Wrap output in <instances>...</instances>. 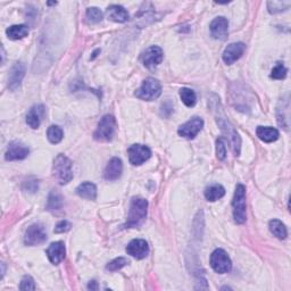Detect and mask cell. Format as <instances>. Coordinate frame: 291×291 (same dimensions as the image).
Masks as SVG:
<instances>
[{"mask_svg":"<svg viewBox=\"0 0 291 291\" xmlns=\"http://www.w3.org/2000/svg\"><path fill=\"white\" fill-rule=\"evenodd\" d=\"M24 75H25L24 64L21 63V62L15 63L9 71L8 88L12 91H15L16 89H19L21 83H22Z\"/></svg>","mask_w":291,"mask_h":291,"instance_id":"14","label":"cell"},{"mask_svg":"<svg viewBox=\"0 0 291 291\" xmlns=\"http://www.w3.org/2000/svg\"><path fill=\"white\" fill-rule=\"evenodd\" d=\"M38 189H39V187H38V181L25 182V185H24V190L25 191L34 193L35 191H38Z\"/></svg>","mask_w":291,"mask_h":291,"instance_id":"37","label":"cell"},{"mask_svg":"<svg viewBox=\"0 0 291 291\" xmlns=\"http://www.w3.org/2000/svg\"><path fill=\"white\" fill-rule=\"evenodd\" d=\"M129 160L132 165H141L146 160H148L152 156V150H150L147 146L143 144H132L130 148L128 149Z\"/></svg>","mask_w":291,"mask_h":291,"instance_id":"9","label":"cell"},{"mask_svg":"<svg viewBox=\"0 0 291 291\" xmlns=\"http://www.w3.org/2000/svg\"><path fill=\"white\" fill-rule=\"evenodd\" d=\"M30 153V150L28 147H25L23 143L17 142V141H14V142H10L8 148H7V152L5 154V158L6 160H22L24 158L28 157V155Z\"/></svg>","mask_w":291,"mask_h":291,"instance_id":"16","label":"cell"},{"mask_svg":"<svg viewBox=\"0 0 291 291\" xmlns=\"http://www.w3.org/2000/svg\"><path fill=\"white\" fill-rule=\"evenodd\" d=\"M284 113H289V101L282 100V108H279L278 110V123L280 126H282L284 130H288V125H287V122L289 120V115L284 114Z\"/></svg>","mask_w":291,"mask_h":291,"instance_id":"29","label":"cell"},{"mask_svg":"<svg viewBox=\"0 0 291 291\" xmlns=\"http://www.w3.org/2000/svg\"><path fill=\"white\" fill-rule=\"evenodd\" d=\"M256 134H257V137L262 140V141L268 142V143L277 141L280 137V133L277 129L269 128V126H258L256 130Z\"/></svg>","mask_w":291,"mask_h":291,"instance_id":"21","label":"cell"},{"mask_svg":"<svg viewBox=\"0 0 291 291\" xmlns=\"http://www.w3.org/2000/svg\"><path fill=\"white\" fill-rule=\"evenodd\" d=\"M47 240V232L45 226L40 223L30 225L24 235V244L26 246L42 245Z\"/></svg>","mask_w":291,"mask_h":291,"instance_id":"7","label":"cell"},{"mask_svg":"<svg viewBox=\"0 0 291 291\" xmlns=\"http://www.w3.org/2000/svg\"><path fill=\"white\" fill-rule=\"evenodd\" d=\"M6 34L10 40H21L23 38L28 37L29 28L24 24L12 25L6 30Z\"/></svg>","mask_w":291,"mask_h":291,"instance_id":"23","label":"cell"},{"mask_svg":"<svg viewBox=\"0 0 291 291\" xmlns=\"http://www.w3.org/2000/svg\"><path fill=\"white\" fill-rule=\"evenodd\" d=\"M72 225L67 221H61V222H58L57 225L55 226V230H53V232L55 233H64V232H67L68 230H71Z\"/></svg>","mask_w":291,"mask_h":291,"instance_id":"36","label":"cell"},{"mask_svg":"<svg viewBox=\"0 0 291 291\" xmlns=\"http://www.w3.org/2000/svg\"><path fill=\"white\" fill-rule=\"evenodd\" d=\"M46 116V107L44 105H35L29 111L26 115V124L31 129H38Z\"/></svg>","mask_w":291,"mask_h":291,"instance_id":"19","label":"cell"},{"mask_svg":"<svg viewBox=\"0 0 291 291\" xmlns=\"http://www.w3.org/2000/svg\"><path fill=\"white\" fill-rule=\"evenodd\" d=\"M107 16L111 21L116 23H125L129 20V13L120 5H111L107 8Z\"/></svg>","mask_w":291,"mask_h":291,"instance_id":"20","label":"cell"},{"mask_svg":"<svg viewBox=\"0 0 291 291\" xmlns=\"http://www.w3.org/2000/svg\"><path fill=\"white\" fill-rule=\"evenodd\" d=\"M246 50V46L242 42H234V44H231L225 48V50L223 52V61L228 65H231L234 62L238 61V59L244 55V52Z\"/></svg>","mask_w":291,"mask_h":291,"instance_id":"15","label":"cell"},{"mask_svg":"<svg viewBox=\"0 0 291 291\" xmlns=\"http://www.w3.org/2000/svg\"><path fill=\"white\" fill-rule=\"evenodd\" d=\"M209 263H211V266L214 271L219 274L228 273L232 268V263H231L230 257L223 249L214 250L211 255Z\"/></svg>","mask_w":291,"mask_h":291,"instance_id":"8","label":"cell"},{"mask_svg":"<svg viewBox=\"0 0 291 291\" xmlns=\"http://www.w3.org/2000/svg\"><path fill=\"white\" fill-rule=\"evenodd\" d=\"M116 130V120L114 116L105 115L101 118L98 128L94 133V138L97 141L108 142L113 139Z\"/></svg>","mask_w":291,"mask_h":291,"instance_id":"3","label":"cell"},{"mask_svg":"<svg viewBox=\"0 0 291 291\" xmlns=\"http://www.w3.org/2000/svg\"><path fill=\"white\" fill-rule=\"evenodd\" d=\"M20 289L21 290H35L34 280L29 276L24 277L22 279V281H21V283H20Z\"/></svg>","mask_w":291,"mask_h":291,"instance_id":"35","label":"cell"},{"mask_svg":"<svg viewBox=\"0 0 291 291\" xmlns=\"http://www.w3.org/2000/svg\"><path fill=\"white\" fill-rule=\"evenodd\" d=\"M216 121H217L219 126L221 128V130H222V132L225 134V137L228 138L234 156H239L240 148H241V139H240L239 133L237 132L235 129L231 125V123L226 120L224 116L217 115Z\"/></svg>","mask_w":291,"mask_h":291,"instance_id":"5","label":"cell"},{"mask_svg":"<svg viewBox=\"0 0 291 291\" xmlns=\"http://www.w3.org/2000/svg\"><path fill=\"white\" fill-rule=\"evenodd\" d=\"M148 202L143 198H132L125 228H139L147 217Z\"/></svg>","mask_w":291,"mask_h":291,"instance_id":"1","label":"cell"},{"mask_svg":"<svg viewBox=\"0 0 291 291\" xmlns=\"http://www.w3.org/2000/svg\"><path fill=\"white\" fill-rule=\"evenodd\" d=\"M209 30H211V34L214 39L224 41L229 34V22L225 17H216L212 21L211 25H209Z\"/></svg>","mask_w":291,"mask_h":291,"instance_id":"12","label":"cell"},{"mask_svg":"<svg viewBox=\"0 0 291 291\" xmlns=\"http://www.w3.org/2000/svg\"><path fill=\"white\" fill-rule=\"evenodd\" d=\"M129 264V260L125 257H118L115 258V260H113L111 263L107 264L106 269L110 272H116L118 269L123 268L124 266H126Z\"/></svg>","mask_w":291,"mask_h":291,"instance_id":"32","label":"cell"},{"mask_svg":"<svg viewBox=\"0 0 291 291\" xmlns=\"http://www.w3.org/2000/svg\"><path fill=\"white\" fill-rule=\"evenodd\" d=\"M161 94V85L156 79L153 78H148L146 79L141 87H140L137 91H136V97L141 100H146V101H152L157 99L158 97Z\"/></svg>","mask_w":291,"mask_h":291,"instance_id":"6","label":"cell"},{"mask_svg":"<svg viewBox=\"0 0 291 291\" xmlns=\"http://www.w3.org/2000/svg\"><path fill=\"white\" fill-rule=\"evenodd\" d=\"M204 126V121L201 117H192L191 120L186 122L185 124L179 128L177 133L180 134L181 137L186 139H193L197 137V134L202 131V129Z\"/></svg>","mask_w":291,"mask_h":291,"instance_id":"10","label":"cell"},{"mask_svg":"<svg viewBox=\"0 0 291 291\" xmlns=\"http://www.w3.org/2000/svg\"><path fill=\"white\" fill-rule=\"evenodd\" d=\"M85 17H87L88 23L90 24H97L101 22L102 17H104V15H102V12L97 7H90L88 8L87 13H85Z\"/></svg>","mask_w":291,"mask_h":291,"instance_id":"31","label":"cell"},{"mask_svg":"<svg viewBox=\"0 0 291 291\" xmlns=\"http://www.w3.org/2000/svg\"><path fill=\"white\" fill-rule=\"evenodd\" d=\"M64 204V198L63 196L56 190H52L49 193V197H48V203H47V209L50 212L59 211L63 207Z\"/></svg>","mask_w":291,"mask_h":291,"instance_id":"25","label":"cell"},{"mask_svg":"<svg viewBox=\"0 0 291 291\" xmlns=\"http://www.w3.org/2000/svg\"><path fill=\"white\" fill-rule=\"evenodd\" d=\"M290 6H291L290 2H268L267 3L268 12L271 14L282 13L284 12V10L289 9Z\"/></svg>","mask_w":291,"mask_h":291,"instance_id":"30","label":"cell"},{"mask_svg":"<svg viewBox=\"0 0 291 291\" xmlns=\"http://www.w3.org/2000/svg\"><path fill=\"white\" fill-rule=\"evenodd\" d=\"M46 254L52 264L58 265V264L65 258V254H66L65 245H64L63 241L52 242V244L47 248Z\"/></svg>","mask_w":291,"mask_h":291,"instance_id":"17","label":"cell"},{"mask_svg":"<svg viewBox=\"0 0 291 291\" xmlns=\"http://www.w3.org/2000/svg\"><path fill=\"white\" fill-rule=\"evenodd\" d=\"M78 196L88 201H96L97 198V187L91 182H83L77 188Z\"/></svg>","mask_w":291,"mask_h":291,"instance_id":"22","label":"cell"},{"mask_svg":"<svg viewBox=\"0 0 291 291\" xmlns=\"http://www.w3.org/2000/svg\"><path fill=\"white\" fill-rule=\"evenodd\" d=\"M63 137H64L63 130L59 126L51 125V126L48 128L47 138H48V140H49L51 143H53V144L59 143L63 140Z\"/></svg>","mask_w":291,"mask_h":291,"instance_id":"28","label":"cell"},{"mask_svg":"<svg viewBox=\"0 0 291 291\" xmlns=\"http://www.w3.org/2000/svg\"><path fill=\"white\" fill-rule=\"evenodd\" d=\"M123 172V163L120 158L113 157L108 164L106 165L104 171V177L107 181H115L118 180Z\"/></svg>","mask_w":291,"mask_h":291,"instance_id":"18","label":"cell"},{"mask_svg":"<svg viewBox=\"0 0 291 291\" xmlns=\"http://www.w3.org/2000/svg\"><path fill=\"white\" fill-rule=\"evenodd\" d=\"M126 252L137 260H143L149 254V246L143 239H134L128 245Z\"/></svg>","mask_w":291,"mask_h":291,"instance_id":"13","label":"cell"},{"mask_svg":"<svg viewBox=\"0 0 291 291\" xmlns=\"http://www.w3.org/2000/svg\"><path fill=\"white\" fill-rule=\"evenodd\" d=\"M233 207V219L235 223L244 224L246 222V188L242 185H238L235 188V192L232 201Z\"/></svg>","mask_w":291,"mask_h":291,"instance_id":"4","label":"cell"},{"mask_svg":"<svg viewBox=\"0 0 291 291\" xmlns=\"http://www.w3.org/2000/svg\"><path fill=\"white\" fill-rule=\"evenodd\" d=\"M88 289L89 290H98V284H97L96 281H91L88 284Z\"/></svg>","mask_w":291,"mask_h":291,"instance_id":"38","label":"cell"},{"mask_svg":"<svg viewBox=\"0 0 291 291\" xmlns=\"http://www.w3.org/2000/svg\"><path fill=\"white\" fill-rule=\"evenodd\" d=\"M204 195L208 202H216L224 197L225 189L221 185H212L205 189Z\"/></svg>","mask_w":291,"mask_h":291,"instance_id":"24","label":"cell"},{"mask_svg":"<svg viewBox=\"0 0 291 291\" xmlns=\"http://www.w3.org/2000/svg\"><path fill=\"white\" fill-rule=\"evenodd\" d=\"M180 97L181 100L183 101V104H185L187 107H193L196 105L197 96L193 90L188 88H182L180 90Z\"/></svg>","mask_w":291,"mask_h":291,"instance_id":"27","label":"cell"},{"mask_svg":"<svg viewBox=\"0 0 291 291\" xmlns=\"http://www.w3.org/2000/svg\"><path fill=\"white\" fill-rule=\"evenodd\" d=\"M216 156L220 160H223L226 157V143L224 138H219L216 140Z\"/></svg>","mask_w":291,"mask_h":291,"instance_id":"34","label":"cell"},{"mask_svg":"<svg viewBox=\"0 0 291 291\" xmlns=\"http://www.w3.org/2000/svg\"><path fill=\"white\" fill-rule=\"evenodd\" d=\"M287 73H288L287 67H285L282 63H278L272 69L271 78L274 80H283L285 77H287Z\"/></svg>","mask_w":291,"mask_h":291,"instance_id":"33","label":"cell"},{"mask_svg":"<svg viewBox=\"0 0 291 291\" xmlns=\"http://www.w3.org/2000/svg\"><path fill=\"white\" fill-rule=\"evenodd\" d=\"M52 173L55 179L59 185H67L73 179V171H72V161L69 160L66 156L59 154L53 160Z\"/></svg>","mask_w":291,"mask_h":291,"instance_id":"2","label":"cell"},{"mask_svg":"<svg viewBox=\"0 0 291 291\" xmlns=\"http://www.w3.org/2000/svg\"><path fill=\"white\" fill-rule=\"evenodd\" d=\"M269 231L273 233L274 237H277L278 239H285L288 235V231L285 225L279 220H272L268 223Z\"/></svg>","mask_w":291,"mask_h":291,"instance_id":"26","label":"cell"},{"mask_svg":"<svg viewBox=\"0 0 291 291\" xmlns=\"http://www.w3.org/2000/svg\"><path fill=\"white\" fill-rule=\"evenodd\" d=\"M163 50L157 46H152L142 52L141 62L147 68H155L163 62Z\"/></svg>","mask_w":291,"mask_h":291,"instance_id":"11","label":"cell"}]
</instances>
